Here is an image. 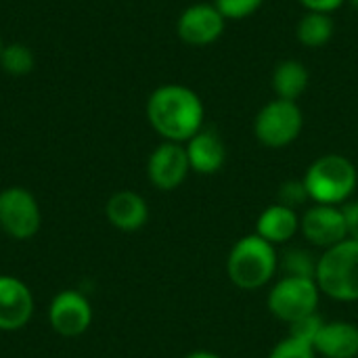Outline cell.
Segmentation results:
<instances>
[{"instance_id":"cell-1","label":"cell","mask_w":358,"mask_h":358,"mask_svg":"<svg viewBox=\"0 0 358 358\" xmlns=\"http://www.w3.org/2000/svg\"><path fill=\"white\" fill-rule=\"evenodd\" d=\"M151 128L170 143H187L203 128V103L195 90L182 84H166L147 101Z\"/></svg>"},{"instance_id":"cell-2","label":"cell","mask_w":358,"mask_h":358,"mask_svg":"<svg viewBox=\"0 0 358 358\" xmlns=\"http://www.w3.org/2000/svg\"><path fill=\"white\" fill-rule=\"evenodd\" d=\"M279 271L277 248L252 233L237 239L227 258V275L231 283L243 292H256L273 281Z\"/></svg>"},{"instance_id":"cell-3","label":"cell","mask_w":358,"mask_h":358,"mask_svg":"<svg viewBox=\"0 0 358 358\" xmlns=\"http://www.w3.org/2000/svg\"><path fill=\"white\" fill-rule=\"evenodd\" d=\"M308 199L323 206H344L357 191V166L338 153L315 159L302 178Z\"/></svg>"},{"instance_id":"cell-4","label":"cell","mask_w":358,"mask_h":358,"mask_svg":"<svg viewBox=\"0 0 358 358\" xmlns=\"http://www.w3.org/2000/svg\"><path fill=\"white\" fill-rule=\"evenodd\" d=\"M317 285L336 302H358V241L346 239L319 256Z\"/></svg>"},{"instance_id":"cell-5","label":"cell","mask_w":358,"mask_h":358,"mask_svg":"<svg viewBox=\"0 0 358 358\" xmlns=\"http://www.w3.org/2000/svg\"><path fill=\"white\" fill-rule=\"evenodd\" d=\"M321 300V289L315 279H302V277H281L268 292L266 306L268 313L283 321L294 323L306 315L317 313Z\"/></svg>"},{"instance_id":"cell-6","label":"cell","mask_w":358,"mask_h":358,"mask_svg":"<svg viewBox=\"0 0 358 358\" xmlns=\"http://www.w3.org/2000/svg\"><path fill=\"white\" fill-rule=\"evenodd\" d=\"M302 126L304 117L296 101L275 99L258 111L254 120V134L264 147L281 149L300 136Z\"/></svg>"},{"instance_id":"cell-7","label":"cell","mask_w":358,"mask_h":358,"mask_svg":"<svg viewBox=\"0 0 358 358\" xmlns=\"http://www.w3.org/2000/svg\"><path fill=\"white\" fill-rule=\"evenodd\" d=\"M42 224V214L31 191L8 187L0 191V229L17 241L31 239Z\"/></svg>"},{"instance_id":"cell-8","label":"cell","mask_w":358,"mask_h":358,"mask_svg":"<svg viewBox=\"0 0 358 358\" xmlns=\"http://www.w3.org/2000/svg\"><path fill=\"white\" fill-rule=\"evenodd\" d=\"M300 233L310 245L321 248L323 252L340 245L348 239L342 206H310L300 216Z\"/></svg>"},{"instance_id":"cell-9","label":"cell","mask_w":358,"mask_h":358,"mask_svg":"<svg viewBox=\"0 0 358 358\" xmlns=\"http://www.w3.org/2000/svg\"><path fill=\"white\" fill-rule=\"evenodd\" d=\"M48 321L59 336L78 338L92 323V306L82 292L65 289L52 298L48 308Z\"/></svg>"},{"instance_id":"cell-10","label":"cell","mask_w":358,"mask_h":358,"mask_svg":"<svg viewBox=\"0 0 358 358\" xmlns=\"http://www.w3.org/2000/svg\"><path fill=\"white\" fill-rule=\"evenodd\" d=\"M191 172V164L187 157V149L182 143H162L153 149L147 162V176L151 185L159 191L178 189Z\"/></svg>"},{"instance_id":"cell-11","label":"cell","mask_w":358,"mask_h":358,"mask_svg":"<svg viewBox=\"0 0 358 358\" xmlns=\"http://www.w3.org/2000/svg\"><path fill=\"white\" fill-rule=\"evenodd\" d=\"M224 17L214 4H193L178 17V36L193 46H206L216 42L224 31Z\"/></svg>"},{"instance_id":"cell-12","label":"cell","mask_w":358,"mask_h":358,"mask_svg":"<svg viewBox=\"0 0 358 358\" xmlns=\"http://www.w3.org/2000/svg\"><path fill=\"white\" fill-rule=\"evenodd\" d=\"M34 315L29 287L10 275H0V331L23 329Z\"/></svg>"},{"instance_id":"cell-13","label":"cell","mask_w":358,"mask_h":358,"mask_svg":"<svg viewBox=\"0 0 358 358\" xmlns=\"http://www.w3.org/2000/svg\"><path fill=\"white\" fill-rule=\"evenodd\" d=\"M191 170L197 174H216L227 159V147L222 136L212 128H201L185 145Z\"/></svg>"},{"instance_id":"cell-14","label":"cell","mask_w":358,"mask_h":358,"mask_svg":"<svg viewBox=\"0 0 358 358\" xmlns=\"http://www.w3.org/2000/svg\"><path fill=\"white\" fill-rule=\"evenodd\" d=\"M105 214L111 227L124 233L141 231L149 220L147 201L134 191H117L109 197L105 206Z\"/></svg>"},{"instance_id":"cell-15","label":"cell","mask_w":358,"mask_h":358,"mask_svg":"<svg viewBox=\"0 0 358 358\" xmlns=\"http://www.w3.org/2000/svg\"><path fill=\"white\" fill-rule=\"evenodd\" d=\"M317 357L325 358H357L358 327L350 321L325 323L321 334L313 344Z\"/></svg>"},{"instance_id":"cell-16","label":"cell","mask_w":358,"mask_h":358,"mask_svg":"<svg viewBox=\"0 0 358 358\" xmlns=\"http://www.w3.org/2000/svg\"><path fill=\"white\" fill-rule=\"evenodd\" d=\"M296 233H300V216L296 210L281 203L268 206L256 220V235H260L275 248L292 241Z\"/></svg>"},{"instance_id":"cell-17","label":"cell","mask_w":358,"mask_h":358,"mask_svg":"<svg viewBox=\"0 0 358 358\" xmlns=\"http://www.w3.org/2000/svg\"><path fill=\"white\" fill-rule=\"evenodd\" d=\"M308 69L294 59L281 61L273 73V88L279 94V99L296 101L306 88H308Z\"/></svg>"},{"instance_id":"cell-18","label":"cell","mask_w":358,"mask_h":358,"mask_svg":"<svg viewBox=\"0 0 358 358\" xmlns=\"http://www.w3.org/2000/svg\"><path fill=\"white\" fill-rule=\"evenodd\" d=\"M331 36H334V21L325 13L308 10V15H304L298 23V40L304 46L319 48V46L327 44L331 40Z\"/></svg>"},{"instance_id":"cell-19","label":"cell","mask_w":358,"mask_h":358,"mask_svg":"<svg viewBox=\"0 0 358 358\" xmlns=\"http://www.w3.org/2000/svg\"><path fill=\"white\" fill-rule=\"evenodd\" d=\"M319 256L304 248H292L279 256V268L285 277H302V279H317Z\"/></svg>"},{"instance_id":"cell-20","label":"cell","mask_w":358,"mask_h":358,"mask_svg":"<svg viewBox=\"0 0 358 358\" xmlns=\"http://www.w3.org/2000/svg\"><path fill=\"white\" fill-rule=\"evenodd\" d=\"M34 52L21 44V42H13V44H6L2 48V55H0V67L10 73V76H25L34 69Z\"/></svg>"},{"instance_id":"cell-21","label":"cell","mask_w":358,"mask_h":358,"mask_svg":"<svg viewBox=\"0 0 358 358\" xmlns=\"http://www.w3.org/2000/svg\"><path fill=\"white\" fill-rule=\"evenodd\" d=\"M323 325H325V321L321 319V315L319 313H313V315H306V317L289 323V334L287 336H292V338H296V340L313 346L315 340H317V336L321 334Z\"/></svg>"},{"instance_id":"cell-22","label":"cell","mask_w":358,"mask_h":358,"mask_svg":"<svg viewBox=\"0 0 358 358\" xmlns=\"http://www.w3.org/2000/svg\"><path fill=\"white\" fill-rule=\"evenodd\" d=\"M268 358H317V352L310 344H304V342L287 336L271 350Z\"/></svg>"},{"instance_id":"cell-23","label":"cell","mask_w":358,"mask_h":358,"mask_svg":"<svg viewBox=\"0 0 358 358\" xmlns=\"http://www.w3.org/2000/svg\"><path fill=\"white\" fill-rule=\"evenodd\" d=\"M262 0H214L224 19H245L260 8Z\"/></svg>"},{"instance_id":"cell-24","label":"cell","mask_w":358,"mask_h":358,"mask_svg":"<svg viewBox=\"0 0 358 358\" xmlns=\"http://www.w3.org/2000/svg\"><path fill=\"white\" fill-rule=\"evenodd\" d=\"M308 201V193H306V187L302 180H287L281 185L279 189V203L285 206V208H300Z\"/></svg>"},{"instance_id":"cell-25","label":"cell","mask_w":358,"mask_h":358,"mask_svg":"<svg viewBox=\"0 0 358 358\" xmlns=\"http://www.w3.org/2000/svg\"><path fill=\"white\" fill-rule=\"evenodd\" d=\"M342 212H344V220H346L348 239L358 241V199H355V201H346V203L342 206Z\"/></svg>"},{"instance_id":"cell-26","label":"cell","mask_w":358,"mask_h":358,"mask_svg":"<svg viewBox=\"0 0 358 358\" xmlns=\"http://www.w3.org/2000/svg\"><path fill=\"white\" fill-rule=\"evenodd\" d=\"M308 10H313V13H331V10H336L344 0H300Z\"/></svg>"},{"instance_id":"cell-27","label":"cell","mask_w":358,"mask_h":358,"mask_svg":"<svg viewBox=\"0 0 358 358\" xmlns=\"http://www.w3.org/2000/svg\"><path fill=\"white\" fill-rule=\"evenodd\" d=\"M185 358H222L216 352H210V350H195V352H189Z\"/></svg>"},{"instance_id":"cell-28","label":"cell","mask_w":358,"mask_h":358,"mask_svg":"<svg viewBox=\"0 0 358 358\" xmlns=\"http://www.w3.org/2000/svg\"><path fill=\"white\" fill-rule=\"evenodd\" d=\"M350 2H352V6H357L358 8V0H350Z\"/></svg>"},{"instance_id":"cell-29","label":"cell","mask_w":358,"mask_h":358,"mask_svg":"<svg viewBox=\"0 0 358 358\" xmlns=\"http://www.w3.org/2000/svg\"><path fill=\"white\" fill-rule=\"evenodd\" d=\"M2 48H4V44H2V40H0V55H2Z\"/></svg>"}]
</instances>
